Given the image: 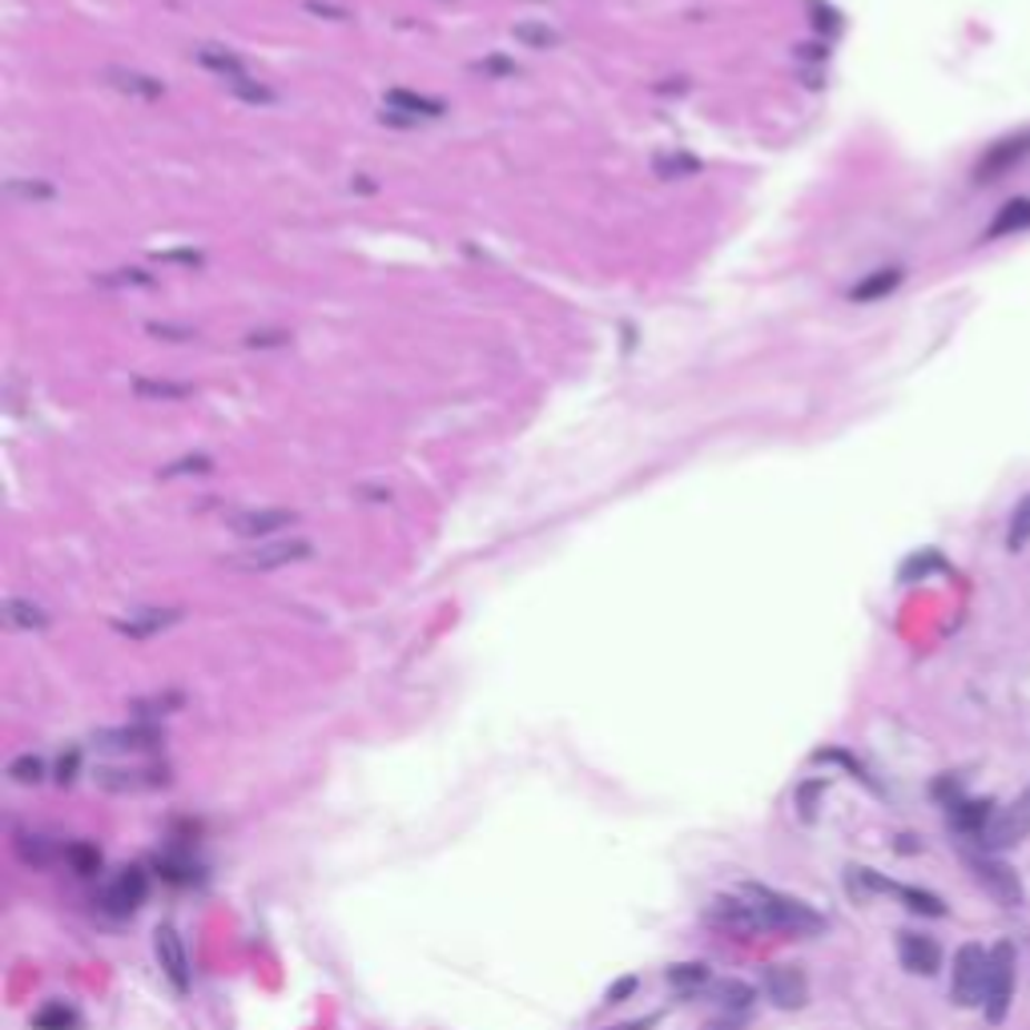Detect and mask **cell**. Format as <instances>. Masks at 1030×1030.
Wrapping results in <instances>:
<instances>
[{"instance_id":"15","label":"cell","mask_w":1030,"mask_h":1030,"mask_svg":"<svg viewBox=\"0 0 1030 1030\" xmlns=\"http://www.w3.org/2000/svg\"><path fill=\"white\" fill-rule=\"evenodd\" d=\"M12 853H17V862H21L24 870H49V865L65 858V845H57L49 833L17 830L12 833Z\"/></svg>"},{"instance_id":"41","label":"cell","mask_w":1030,"mask_h":1030,"mask_svg":"<svg viewBox=\"0 0 1030 1030\" xmlns=\"http://www.w3.org/2000/svg\"><path fill=\"white\" fill-rule=\"evenodd\" d=\"M705 1030H741V1019H736V1014H729V1019H713V1022H705Z\"/></svg>"},{"instance_id":"9","label":"cell","mask_w":1030,"mask_h":1030,"mask_svg":"<svg viewBox=\"0 0 1030 1030\" xmlns=\"http://www.w3.org/2000/svg\"><path fill=\"white\" fill-rule=\"evenodd\" d=\"M705 918L713 925H721V930H729V934H769L761 910L749 902L741 890H733V894H716L713 902H709Z\"/></svg>"},{"instance_id":"28","label":"cell","mask_w":1030,"mask_h":1030,"mask_svg":"<svg viewBox=\"0 0 1030 1030\" xmlns=\"http://www.w3.org/2000/svg\"><path fill=\"white\" fill-rule=\"evenodd\" d=\"M194 57H198L206 69H214L221 81H238V77H246V65L238 61L234 53H226V49H218V44H198Z\"/></svg>"},{"instance_id":"38","label":"cell","mask_w":1030,"mask_h":1030,"mask_svg":"<svg viewBox=\"0 0 1030 1030\" xmlns=\"http://www.w3.org/2000/svg\"><path fill=\"white\" fill-rule=\"evenodd\" d=\"M656 174H661V178H673V174H696V161L684 158V153L681 158L668 153V158H656Z\"/></svg>"},{"instance_id":"11","label":"cell","mask_w":1030,"mask_h":1030,"mask_svg":"<svg viewBox=\"0 0 1030 1030\" xmlns=\"http://www.w3.org/2000/svg\"><path fill=\"white\" fill-rule=\"evenodd\" d=\"M310 556V544L306 539H274V544H258L242 556H230L226 564L238 572H270V568H286V564H298V559Z\"/></svg>"},{"instance_id":"34","label":"cell","mask_w":1030,"mask_h":1030,"mask_svg":"<svg viewBox=\"0 0 1030 1030\" xmlns=\"http://www.w3.org/2000/svg\"><path fill=\"white\" fill-rule=\"evenodd\" d=\"M512 37L527 49H556L559 44V32L547 29V24H515Z\"/></svg>"},{"instance_id":"42","label":"cell","mask_w":1030,"mask_h":1030,"mask_svg":"<svg viewBox=\"0 0 1030 1030\" xmlns=\"http://www.w3.org/2000/svg\"><path fill=\"white\" fill-rule=\"evenodd\" d=\"M656 1022H661V1019H656V1014H648V1019L624 1022V1027H616V1030H652V1027H656Z\"/></svg>"},{"instance_id":"30","label":"cell","mask_w":1030,"mask_h":1030,"mask_svg":"<svg viewBox=\"0 0 1030 1030\" xmlns=\"http://www.w3.org/2000/svg\"><path fill=\"white\" fill-rule=\"evenodd\" d=\"M890 894L902 898L905 910H914V914H925V918H942V914H947V905H942V898L930 894V890H918V885H898V882H890Z\"/></svg>"},{"instance_id":"10","label":"cell","mask_w":1030,"mask_h":1030,"mask_svg":"<svg viewBox=\"0 0 1030 1030\" xmlns=\"http://www.w3.org/2000/svg\"><path fill=\"white\" fill-rule=\"evenodd\" d=\"M1022 838H1030V785L1014 798V805L999 810V818L990 821V830L982 833V850H990V853L1010 850V845H1019Z\"/></svg>"},{"instance_id":"6","label":"cell","mask_w":1030,"mask_h":1030,"mask_svg":"<svg viewBox=\"0 0 1030 1030\" xmlns=\"http://www.w3.org/2000/svg\"><path fill=\"white\" fill-rule=\"evenodd\" d=\"M146 894H149L146 870H141V865H121V870L101 885L97 905H101V914H109V918H129L146 905Z\"/></svg>"},{"instance_id":"26","label":"cell","mask_w":1030,"mask_h":1030,"mask_svg":"<svg viewBox=\"0 0 1030 1030\" xmlns=\"http://www.w3.org/2000/svg\"><path fill=\"white\" fill-rule=\"evenodd\" d=\"M664 982H668V987H676L681 994H696V990L713 987V970H709L705 962H681V967L664 970Z\"/></svg>"},{"instance_id":"13","label":"cell","mask_w":1030,"mask_h":1030,"mask_svg":"<svg viewBox=\"0 0 1030 1030\" xmlns=\"http://www.w3.org/2000/svg\"><path fill=\"white\" fill-rule=\"evenodd\" d=\"M761 987H765L769 1002L778 1010H801L810 1002V982L798 967H765Z\"/></svg>"},{"instance_id":"39","label":"cell","mask_w":1030,"mask_h":1030,"mask_svg":"<svg viewBox=\"0 0 1030 1030\" xmlns=\"http://www.w3.org/2000/svg\"><path fill=\"white\" fill-rule=\"evenodd\" d=\"M186 472H210V459L206 455H194V459H181V463H174L166 475H186Z\"/></svg>"},{"instance_id":"20","label":"cell","mask_w":1030,"mask_h":1030,"mask_svg":"<svg viewBox=\"0 0 1030 1030\" xmlns=\"http://www.w3.org/2000/svg\"><path fill=\"white\" fill-rule=\"evenodd\" d=\"M709 999L725 1010V1014H736V1019H741V1014H749V1010L757 1007V987H749L741 978H713Z\"/></svg>"},{"instance_id":"36","label":"cell","mask_w":1030,"mask_h":1030,"mask_svg":"<svg viewBox=\"0 0 1030 1030\" xmlns=\"http://www.w3.org/2000/svg\"><path fill=\"white\" fill-rule=\"evenodd\" d=\"M930 572H947V559L938 556V552H922V556L905 559L902 580H922V576H930Z\"/></svg>"},{"instance_id":"14","label":"cell","mask_w":1030,"mask_h":1030,"mask_svg":"<svg viewBox=\"0 0 1030 1030\" xmlns=\"http://www.w3.org/2000/svg\"><path fill=\"white\" fill-rule=\"evenodd\" d=\"M947 818H950V830H954L958 838L982 841V833L990 830V821L999 818V810H994V801L958 798L947 805Z\"/></svg>"},{"instance_id":"25","label":"cell","mask_w":1030,"mask_h":1030,"mask_svg":"<svg viewBox=\"0 0 1030 1030\" xmlns=\"http://www.w3.org/2000/svg\"><path fill=\"white\" fill-rule=\"evenodd\" d=\"M181 705H186V693H178V689H166V693H149V696H137V701H129V713L141 716V721H158V716L178 713Z\"/></svg>"},{"instance_id":"1","label":"cell","mask_w":1030,"mask_h":1030,"mask_svg":"<svg viewBox=\"0 0 1030 1030\" xmlns=\"http://www.w3.org/2000/svg\"><path fill=\"white\" fill-rule=\"evenodd\" d=\"M736 890L761 910L765 930H781V934H825V918H821L810 902H801V898H793V894H781V890L761 885V882H741Z\"/></svg>"},{"instance_id":"16","label":"cell","mask_w":1030,"mask_h":1030,"mask_svg":"<svg viewBox=\"0 0 1030 1030\" xmlns=\"http://www.w3.org/2000/svg\"><path fill=\"white\" fill-rule=\"evenodd\" d=\"M178 621H181V608H133L129 616L113 621V628L121 632V636H129V641H149V636L174 628Z\"/></svg>"},{"instance_id":"33","label":"cell","mask_w":1030,"mask_h":1030,"mask_svg":"<svg viewBox=\"0 0 1030 1030\" xmlns=\"http://www.w3.org/2000/svg\"><path fill=\"white\" fill-rule=\"evenodd\" d=\"M1030 544V495H1022L1019 507L1010 512V527H1007V547L1010 552H1022Z\"/></svg>"},{"instance_id":"24","label":"cell","mask_w":1030,"mask_h":1030,"mask_svg":"<svg viewBox=\"0 0 1030 1030\" xmlns=\"http://www.w3.org/2000/svg\"><path fill=\"white\" fill-rule=\"evenodd\" d=\"M153 865H158V873L166 878L169 885H194L201 878V865L194 862L190 853H178V850H166L153 858Z\"/></svg>"},{"instance_id":"31","label":"cell","mask_w":1030,"mask_h":1030,"mask_svg":"<svg viewBox=\"0 0 1030 1030\" xmlns=\"http://www.w3.org/2000/svg\"><path fill=\"white\" fill-rule=\"evenodd\" d=\"M106 77L113 89H121V93L146 97V101L161 97V81H153V77H146V73H133V69H106Z\"/></svg>"},{"instance_id":"21","label":"cell","mask_w":1030,"mask_h":1030,"mask_svg":"<svg viewBox=\"0 0 1030 1030\" xmlns=\"http://www.w3.org/2000/svg\"><path fill=\"white\" fill-rule=\"evenodd\" d=\"M1027 230H1030V198H1010L994 210L987 234H982V242H994V238H1010V234H1027Z\"/></svg>"},{"instance_id":"8","label":"cell","mask_w":1030,"mask_h":1030,"mask_svg":"<svg viewBox=\"0 0 1030 1030\" xmlns=\"http://www.w3.org/2000/svg\"><path fill=\"white\" fill-rule=\"evenodd\" d=\"M1010 1002H1014V947L1010 942H999L990 950V982H987V1019L990 1027H999L1007 1019Z\"/></svg>"},{"instance_id":"23","label":"cell","mask_w":1030,"mask_h":1030,"mask_svg":"<svg viewBox=\"0 0 1030 1030\" xmlns=\"http://www.w3.org/2000/svg\"><path fill=\"white\" fill-rule=\"evenodd\" d=\"M902 278H905V274L898 270V266H885V270H873V274H865L862 283L853 286V290H850V298H853V303H878V298L894 295L898 286H902Z\"/></svg>"},{"instance_id":"17","label":"cell","mask_w":1030,"mask_h":1030,"mask_svg":"<svg viewBox=\"0 0 1030 1030\" xmlns=\"http://www.w3.org/2000/svg\"><path fill=\"white\" fill-rule=\"evenodd\" d=\"M898 958H902V967L910 970V974H938V967H942V950H938L934 938L925 934H902L898 938Z\"/></svg>"},{"instance_id":"7","label":"cell","mask_w":1030,"mask_h":1030,"mask_svg":"<svg viewBox=\"0 0 1030 1030\" xmlns=\"http://www.w3.org/2000/svg\"><path fill=\"white\" fill-rule=\"evenodd\" d=\"M153 958H158V970L169 987H174V994H190V987H194L190 950H186L181 934L169 922H161L158 930H153Z\"/></svg>"},{"instance_id":"35","label":"cell","mask_w":1030,"mask_h":1030,"mask_svg":"<svg viewBox=\"0 0 1030 1030\" xmlns=\"http://www.w3.org/2000/svg\"><path fill=\"white\" fill-rule=\"evenodd\" d=\"M133 390L141 395V399H186L194 387H186V383H149V379H137Z\"/></svg>"},{"instance_id":"32","label":"cell","mask_w":1030,"mask_h":1030,"mask_svg":"<svg viewBox=\"0 0 1030 1030\" xmlns=\"http://www.w3.org/2000/svg\"><path fill=\"white\" fill-rule=\"evenodd\" d=\"M44 757H37V753H21V757L9 761V781H17V785H41L44 781Z\"/></svg>"},{"instance_id":"37","label":"cell","mask_w":1030,"mask_h":1030,"mask_svg":"<svg viewBox=\"0 0 1030 1030\" xmlns=\"http://www.w3.org/2000/svg\"><path fill=\"white\" fill-rule=\"evenodd\" d=\"M77 773H81V749H69V753H61V757H57L53 781H57V785H73Z\"/></svg>"},{"instance_id":"22","label":"cell","mask_w":1030,"mask_h":1030,"mask_svg":"<svg viewBox=\"0 0 1030 1030\" xmlns=\"http://www.w3.org/2000/svg\"><path fill=\"white\" fill-rule=\"evenodd\" d=\"M4 624H9L12 632H44L49 628V612H44L37 600L9 596L4 600Z\"/></svg>"},{"instance_id":"40","label":"cell","mask_w":1030,"mask_h":1030,"mask_svg":"<svg viewBox=\"0 0 1030 1030\" xmlns=\"http://www.w3.org/2000/svg\"><path fill=\"white\" fill-rule=\"evenodd\" d=\"M632 990H636V978H632V974L621 978V982H612V987H608V1002H624Z\"/></svg>"},{"instance_id":"19","label":"cell","mask_w":1030,"mask_h":1030,"mask_svg":"<svg viewBox=\"0 0 1030 1030\" xmlns=\"http://www.w3.org/2000/svg\"><path fill=\"white\" fill-rule=\"evenodd\" d=\"M423 117H443V106L439 101H432V97L403 93V89H395V93L387 97V106H383V121L415 126V121H423Z\"/></svg>"},{"instance_id":"5","label":"cell","mask_w":1030,"mask_h":1030,"mask_svg":"<svg viewBox=\"0 0 1030 1030\" xmlns=\"http://www.w3.org/2000/svg\"><path fill=\"white\" fill-rule=\"evenodd\" d=\"M89 741H93V749L113 753V757H146V753H158L166 745V733L158 725H149V721H137V725L97 729Z\"/></svg>"},{"instance_id":"2","label":"cell","mask_w":1030,"mask_h":1030,"mask_svg":"<svg viewBox=\"0 0 1030 1030\" xmlns=\"http://www.w3.org/2000/svg\"><path fill=\"white\" fill-rule=\"evenodd\" d=\"M93 781L101 793L126 798V793H153V789H166L169 781H174V773H169L166 761H133V765L126 761V765H97Z\"/></svg>"},{"instance_id":"18","label":"cell","mask_w":1030,"mask_h":1030,"mask_svg":"<svg viewBox=\"0 0 1030 1030\" xmlns=\"http://www.w3.org/2000/svg\"><path fill=\"white\" fill-rule=\"evenodd\" d=\"M298 515L295 512H242L230 519V532L242 539H266L270 532H286V527H295Z\"/></svg>"},{"instance_id":"29","label":"cell","mask_w":1030,"mask_h":1030,"mask_svg":"<svg viewBox=\"0 0 1030 1030\" xmlns=\"http://www.w3.org/2000/svg\"><path fill=\"white\" fill-rule=\"evenodd\" d=\"M32 1030H77L81 1027V1014H77L69 1002H44L37 1014L29 1019Z\"/></svg>"},{"instance_id":"12","label":"cell","mask_w":1030,"mask_h":1030,"mask_svg":"<svg viewBox=\"0 0 1030 1030\" xmlns=\"http://www.w3.org/2000/svg\"><path fill=\"white\" fill-rule=\"evenodd\" d=\"M970 870H974V878L982 882V890H987L999 905H1022V882H1019V873L1010 870L1007 862L982 853V858L970 862Z\"/></svg>"},{"instance_id":"3","label":"cell","mask_w":1030,"mask_h":1030,"mask_svg":"<svg viewBox=\"0 0 1030 1030\" xmlns=\"http://www.w3.org/2000/svg\"><path fill=\"white\" fill-rule=\"evenodd\" d=\"M987 982H990V950L967 947L954 954V978H950V994L958 1007H982L987 1002Z\"/></svg>"},{"instance_id":"4","label":"cell","mask_w":1030,"mask_h":1030,"mask_svg":"<svg viewBox=\"0 0 1030 1030\" xmlns=\"http://www.w3.org/2000/svg\"><path fill=\"white\" fill-rule=\"evenodd\" d=\"M1022 161H1030V126L1014 129V133L999 137V141H990V146L982 149V158L974 161V181L978 186H994V181L1007 178L1010 169H1019Z\"/></svg>"},{"instance_id":"27","label":"cell","mask_w":1030,"mask_h":1030,"mask_svg":"<svg viewBox=\"0 0 1030 1030\" xmlns=\"http://www.w3.org/2000/svg\"><path fill=\"white\" fill-rule=\"evenodd\" d=\"M61 862L69 865L77 878H97V873H101V865H106V858H101V850H97L93 841H69V845H65Z\"/></svg>"}]
</instances>
